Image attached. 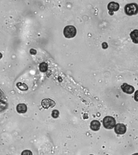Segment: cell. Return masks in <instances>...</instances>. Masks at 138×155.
Returning <instances> with one entry per match:
<instances>
[{"label":"cell","mask_w":138,"mask_h":155,"mask_svg":"<svg viewBox=\"0 0 138 155\" xmlns=\"http://www.w3.org/2000/svg\"><path fill=\"white\" fill-rule=\"evenodd\" d=\"M132 155H138V153H136L134 154H133Z\"/></svg>","instance_id":"ffe728a7"},{"label":"cell","mask_w":138,"mask_h":155,"mask_svg":"<svg viewBox=\"0 0 138 155\" xmlns=\"http://www.w3.org/2000/svg\"><path fill=\"white\" fill-rule=\"evenodd\" d=\"M48 66L47 64L45 62L41 63L40 64V71L42 72H45L47 71Z\"/></svg>","instance_id":"8fae6325"},{"label":"cell","mask_w":138,"mask_h":155,"mask_svg":"<svg viewBox=\"0 0 138 155\" xmlns=\"http://www.w3.org/2000/svg\"><path fill=\"white\" fill-rule=\"evenodd\" d=\"M103 126L105 128L111 129L115 127L116 121L114 117L111 116H107L103 118Z\"/></svg>","instance_id":"7a4b0ae2"},{"label":"cell","mask_w":138,"mask_h":155,"mask_svg":"<svg viewBox=\"0 0 138 155\" xmlns=\"http://www.w3.org/2000/svg\"><path fill=\"white\" fill-rule=\"evenodd\" d=\"M135 100L136 101H138V90H137L135 94Z\"/></svg>","instance_id":"2e32d148"},{"label":"cell","mask_w":138,"mask_h":155,"mask_svg":"<svg viewBox=\"0 0 138 155\" xmlns=\"http://www.w3.org/2000/svg\"></svg>","instance_id":"44dd1931"},{"label":"cell","mask_w":138,"mask_h":155,"mask_svg":"<svg viewBox=\"0 0 138 155\" xmlns=\"http://www.w3.org/2000/svg\"><path fill=\"white\" fill-rule=\"evenodd\" d=\"M121 87L123 91L127 94H132L135 91L134 87L127 83H124L121 86Z\"/></svg>","instance_id":"52a82bcc"},{"label":"cell","mask_w":138,"mask_h":155,"mask_svg":"<svg viewBox=\"0 0 138 155\" xmlns=\"http://www.w3.org/2000/svg\"><path fill=\"white\" fill-rule=\"evenodd\" d=\"M76 28L73 26H67L65 27L63 30V34L65 37L67 38H72L75 37L76 35Z\"/></svg>","instance_id":"3957f363"},{"label":"cell","mask_w":138,"mask_h":155,"mask_svg":"<svg viewBox=\"0 0 138 155\" xmlns=\"http://www.w3.org/2000/svg\"><path fill=\"white\" fill-rule=\"evenodd\" d=\"M42 106L45 109H48L49 108L54 107L56 103L54 101L50 99H43L41 102Z\"/></svg>","instance_id":"277c9868"},{"label":"cell","mask_w":138,"mask_h":155,"mask_svg":"<svg viewBox=\"0 0 138 155\" xmlns=\"http://www.w3.org/2000/svg\"><path fill=\"white\" fill-rule=\"evenodd\" d=\"M102 47L103 49H106L108 47V45L106 43L104 42L102 43Z\"/></svg>","instance_id":"ac0fdd59"},{"label":"cell","mask_w":138,"mask_h":155,"mask_svg":"<svg viewBox=\"0 0 138 155\" xmlns=\"http://www.w3.org/2000/svg\"><path fill=\"white\" fill-rule=\"evenodd\" d=\"M16 110L19 113L24 114L27 112V106L24 103H20L17 106Z\"/></svg>","instance_id":"ba28073f"},{"label":"cell","mask_w":138,"mask_h":155,"mask_svg":"<svg viewBox=\"0 0 138 155\" xmlns=\"http://www.w3.org/2000/svg\"><path fill=\"white\" fill-rule=\"evenodd\" d=\"M120 5L118 3L114 2H111L108 4L107 6V9L109 10V14L112 15L114 14V11H117L119 10Z\"/></svg>","instance_id":"8992f818"},{"label":"cell","mask_w":138,"mask_h":155,"mask_svg":"<svg viewBox=\"0 0 138 155\" xmlns=\"http://www.w3.org/2000/svg\"><path fill=\"white\" fill-rule=\"evenodd\" d=\"M3 57V55L1 53H0V59L2 58V57Z\"/></svg>","instance_id":"d6986e66"},{"label":"cell","mask_w":138,"mask_h":155,"mask_svg":"<svg viewBox=\"0 0 138 155\" xmlns=\"http://www.w3.org/2000/svg\"><path fill=\"white\" fill-rule=\"evenodd\" d=\"M16 86L18 88L22 91H26L28 89V86L25 83L18 82Z\"/></svg>","instance_id":"7c38bea8"},{"label":"cell","mask_w":138,"mask_h":155,"mask_svg":"<svg viewBox=\"0 0 138 155\" xmlns=\"http://www.w3.org/2000/svg\"><path fill=\"white\" fill-rule=\"evenodd\" d=\"M21 155H32V154L29 150H25L22 153Z\"/></svg>","instance_id":"9a60e30c"},{"label":"cell","mask_w":138,"mask_h":155,"mask_svg":"<svg viewBox=\"0 0 138 155\" xmlns=\"http://www.w3.org/2000/svg\"><path fill=\"white\" fill-rule=\"evenodd\" d=\"M100 126L101 124L98 120H94L91 122L90 127L92 130L98 131L100 128Z\"/></svg>","instance_id":"9c48e42d"},{"label":"cell","mask_w":138,"mask_h":155,"mask_svg":"<svg viewBox=\"0 0 138 155\" xmlns=\"http://www.w3.org/2000/svg\"><path fill=\"white\" fill-rule=\"evenodd\" d=\"M114 130L115 133L118 135H123L125 134L126 131V126L123 124H117L115 125Z\"/></svg>","instance_id":"5b68a950"},{"label":"cell","mask_w":138,"mask_h":155,"mask_svg":"<svg viewBox=\"0 0 138 155\" xmlns=\"http://www.w3.org/2000/svg\"><path fill=\"white\" fill-rule=\"evenodd\" d=\"M36 53H37V52H36V50H34V49H32L30 50V53L32 55H36Z\"/></svg>","instance_id":"e0dca14e"},{"label":"cell","mask_w":138,"mask_h":155,"mask_svg":"<svg viewBox=\"0 0 138 155\" xmlns=\"http://www.w3.org/2000/svg\"><path fill=\"white\" fill-rule=\"evenodd\" d=\"M59 115V112L58 110H55L52 111V116L53 118H58Z\"/></svg>","instance_id":"4fadbf2b"},{"label":"cell","mask_w":138,"mask_h":155,"mask_svg":"<svg viewBox=\"0 0 138 155\" xmlns=\"http://www.w3.org/2000/svg\"><path fill=\"white\" fill-rule=\"evenodd\" d=\"M124 11L129 16L137 15L138 13V5L135 3L127 4L124 7Z\"/></svg>","instance_id":"6da1fadb"},{"label":"cell","mask_w":138,"mask_h":155,"mask_svg":"<svg viewBox=\"0 0 138 155\" xmlns=\"http://www.w3.org/2000/svg\"><path fill=\"white\" fill-rule=\"evenodd\" d=\"M130 36L133 42L138 44V30H135L130 34Z\"/></svg>","instance_id":"30bf717a"},{"label":"cell","mask_w":138,"mask_h":155,"mask_svg":"<svg viewBox=\"0 0 138 155\" xmlns=\"http://www.w3.org/2000/svg\"><path fill=\"white\" fill-rule=\"evenodd\" d=\"M5 99V95L4 93L0 89V102L3 101Z\"/></svg>","instance_id":"5bb4252c"}]
</instances>
